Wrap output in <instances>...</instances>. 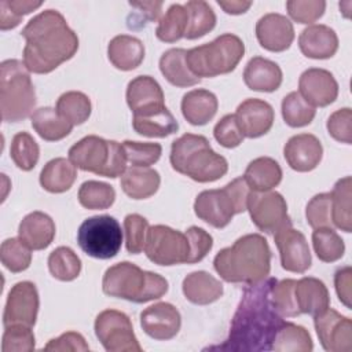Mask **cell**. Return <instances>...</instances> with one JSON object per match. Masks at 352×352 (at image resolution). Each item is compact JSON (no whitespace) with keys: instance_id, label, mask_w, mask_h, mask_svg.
Listing matches in <instances>:
<instances>
[{"instance_id":"6da1fadb","label":"cell","mask_w":352,"mask_h":352,"mask_svg":"<svg viewBox=\"0 0 352 352\" xmlns=\"http://www.w3.org/2000/svg\"><path fill=\"white\" fill-rule=\"evenodd\" d=\"M275 278L248 285L232 318L228 338L223 345L213 346L221 351H271L274 337L283 323L271 301V286Z\"/></svg>"},{"instance_id":"7a4b0ae2","label":"cell","mask_w":352,"mask_h":352,"mask_svg":"<svg viewBox=\"0 0 352 352\" xmlns=\"http://www.w3.org/2000/svg\"><path fill=\"white\" fill-rule=\"evenodd\" d=\"M26 40L23 63L36 74H47L72 59L78 50V37L56 10H45L33 16L22 29Z\"/></svg>"},{"instance_id":"3957f363","label":"cell","mask_w":352,"mask_h":352,"mask_svg":"<svg viewBox=\"0 0 352 352\" xmlns=\"http://www.w3.org/2000/svg\"><path fill=\"white\" fill-rule=\"evenodd\" d=\"M213 267L226 282L258 283L268 278L271 271L270 245L260 234H246L221 249L213 260Z\"/></svg>"},{"instance_id":"277c9868","label":"cell","mask_w":352,"mask_h":352,"mask_svg":"<svg viewBox=\"0 0 352 352\" xmlns=\"http://www.w3.org/2000/svg\"><path fill=\"white\" fill-rule=\"evenodd\" d=\"M169 161L172 168L198 183L221 179L228 170L227 160L217 154L202 135L184 133L172 142Z\"/></svg>"},{"instance_id":"5b68a950","label":"cell","mask_w":352,"mask_h":352,"mask_svg":"<svg viewBox=\"0 0 352 352\" xmlns=\"http://www.w3.org/2000/svg\"><path fill=\"white\" fill-rule=\"evenodd\" d=\"M168 280L164 276L144 271L129 261L109 267L102 280L104 294L136 304L161 298L168 292Z\"/></svg>"},{"instance_id":"8992f818","label":"cell","mask_w":352,"mask_h":352,"mask_svg":"<svg viewBox=\"0 0 352 352\" xmlns=\"http://www.w3.org/2000/svg\"><path fill=\"white\" fill-rule=\"evenodd\" d=\"M36 91L30 73L18 59H6L0 65V109L4 122H19L32 116Z\"/></svg>"},{"instance_id":"52a82bcc","label":"cell","mask_w":352,"mask_h":352,"mask_svg":"<svg viewBox=\"0 0 352 352\" xmlns=\"http://www.w3.org/2000/svg\"><path fill=\"white\" fill-rule=\"evenodd\" d=\"M250 187L243 176L226 184L223 188L204 190L194 202V212L198 219L214 228H224L232 217L248 208Z\"/></svg>"},{"instance_id":"ba28073f","label":"cell","mask_w":352,"mask_h":352,"mask_svg":"<svg viewBox=\"0 0 352 352\" xmlns=\"http://www.w3.org/2000/svg\"><path fill=\"white\" fill-rule=\"evenodd\" d=\"M243 55V41L232 33H224L210 43L188 50L186 54V63L190 72L198 78H210L231 73Z\"/></svg>"},{"instance_id":"9c48e42d","label":"cell","mask_w":352,"mask_h":352,"mask_svg":"<svg viewBox=\"0 0 352 352\" xmlns=\"http://www.w3.org/2000/svg\"><path fill=\"white\" fill-rule=\"evenodd\" d=\"M69 160L81 170L116 179L126 170V157L122 144L88 135L69 148Z\"/></svg>"},{"instance_id":"30bf717a","label":"cell","mask_w":352,"mask_h":352,"mask_svg":"<svg viewBox=\"0 0 352 352\" xmlns=\"http://www.w3.org/2000/svg\"><path fill=\"white\" fill-rule=\"evenodd\" d=\"M77 242L81 250L94 258H113L122 245L121 226L109 214L88 217L78 227Z\"/></svg>"},{"instance_id":"8fae6325","label":"cell","mask_w":352,"mask_h":352,"mask_svg":"<svg viewBox=\"0 0 352 352\" xmlns=\"http://www.w3.org/2000/svg\"><path fill=\"white\" fill-rule=\"evenodd\" d=\"M144 253L157 265H177L187 263L190 245L186 234L164 224L148 228Z\"/></svg>"},{"instance_id":"7c38bea8","label":"cell","mask_w":352,"mask_h":352,"mask_svg":"<svg viewBox=\"0 0 352 352\" xmlns=\"http://www.w3.org/2000/svg\"><path fill=\"white\" fill-rule=\"evenodd\" d=\"M95 336L107 352H140L129 316L117 309H104L95 319Z\"/></svg>"},{"instance_id":"4fadbf2b","label":"cell","mask_w":352,"mask_h":352,"mask_svg":"<svg viewBox=\"0 0 352 352\" xmlns=\"http://www.w3.org/2000/svg\"><path fill=\"white\" fill-rule=\"evenodd\" d=\"M253 224L265 234H275L286 226H292L287 214V204L278 191H250L248 208Z\"/></svg>"},{"instance_id":"5bb4252c","label":"cell","mask_w":352,"mask_h":352,"mask_svg":"<svg viewBox=\"0 0 352 352\" xmlns=\"http://www.w3.org/2000/svg\"><path fill=\"white\" fill-rule=\"evenodd\" d=\"M38 307L40 298L36 285L29 280L15 283L7 296L3 314L4 327L11 324L33 327L37 319Z\"/></svg>"},{"instance_id":"9a60e30c","label":"cell","mask_w":352,"mask_h":352,"mask_svg":"<svg viewBox=\"0 0 352 352\" xmlns=\"http://www.w3.org/2000/svg\"><path fill=\"white\" fill-rule=\"evenodd\" d=\"M318 338L324 351L349 352L352 349V322L333 308L314 316Z\"/></svg>"},{"instance_id":"2e32d148","label":"cell","mask_w":352,"mask_h":352,"mask_svg":"<svg viewBox=\"0 0 352 352\" xmlns=\"http://www.w3.org/2000/svg\"><path fill=\"white\" fill-rule=\"evenodd\" d=\"M275 245L279 250L282 268L289 272L302 274L312 264L311 250L304 234L292 226H286L274 234Z\"/></svg>"},{"instance_id":"e0dca14e","label":"cell","mask_w":352,"mask_h":352,"mask_svg":"<svg viewBox=\"0 0 352 352\" xmlns=\"http://www.w3.org/2000/svg\"><path fill=\"white\" fill-rule=\"evenodd\" d=\"M164 100V91L151 76H138L128 82L126 103L133 117H147L161 111L166 107Z\"/></svg>"},{"instance_id":"ac0fdd59","label":"cell","mask_w":352,"mask_h":352,"mask_svg":"<svg viewBox=\"0 0 352 352\" xmlns=\"http://www.w3.org/2000/svg\"><path fill=\"white\" fill-rule=\"evenodd\" d=\"M182 326L177 308L169 302H157L140 312V327L151 338L166 341L173 338Z\"/></svg>"},{"instance_id":"d6986e66","label":"cell","mask_w":352,"mask_h":352,"mask_svg":"<svg viewBox=\"0 0 352 352\" xmlns=\"http://www.w3.org/2000/svg\"><path fill=\"white\" fill-rule=\"evenodd\" d=\"M298 92L314 107H326L337 99L338 82L329 70L311 67L301 73Z\"/></svg>"},{"instance_id":"ffe728a7","label":"cell","mask_w":352,"mask_h":352,"mask_svg":"<svg viewBox=\"0 0 352 352\" xmlns=\"http://www.w3.org/2000/svg\"><path fill=\"white\" fill-rule=\"evenodd\" d=\"M256 37L264 50L282 52L292 45L294 40V28L290 19L285 15L270 12L257 21Z\"/></svg>"},{"instance_id":"44dd1931","label":"cell","mask_w":352,"mask_h":352,"mask_svg":"<svg viewBox=\"0 0 352 352\" xmlns=\"http://www.w3.org/2000/svg\"><path fill=\"white\" fill-rule=\"evenodd\" d=\"M235 118L245 138L254 139L265 135L272 128L275 114L268 102L248 98L236 107Z\"/></svg>"},{"instance_id":"7402d4cb","label":"cell","mask_w":352,"mask_h":352,"mask_svg":"<svg viewBox=\"0 0 352 352\" xmlns=\"http://www.w3.org/2000/svg\"><path fill=\"white\" fill-rule=\"evenodd\" d=\"M283 155L287 165L297 172L314 170L323 157L320 140L311 133H300L292 136L285 147Z\"/></svg>"},{"instance_id":"603a6c76","label":"cell","mask_w":352,"mask_h":352,"mask_svg":"<svg viewBox=\"0 0 352 352\" xmlns=\"http://www.w3.org/2000/svg\"><path fill=\"white\" fill-rule=\"evenodd\" d=\"M301 52L311 59H329L338 50V37L327 25H311L298 36Z\"/></svg>"},{"instance_id":"cb8c5ba5","label":"cell","mask_w":352,"mask_h":352,"mask_svg":"<svg viewBox=\"0 0 352 352\" xmlns=\"http://www.w3.org/2000/svg\"><path fill=\"white\" fill-rule=\"evenodd\" d=\"M55 231L54 220L47 213L34 210L21 220L18 238L32 250H43L52 243Z\"/></svg>"},{"instance_id":"d4e9b609","label":"cell","mask_w":352,"mask_h":352,"mask_svg":"<svg viewBox=\"0 0 352 352\" xmlns=\"http://www.w3.org/2000/svg\"><path fill=\"white\" fill-rule=\"evenodd\" d=\"M282 80L279 65L263 56H253L243 70V81L252 91L274 92L280 87Z\"/></svg>"},{"instance_id":"484cf974","label":"cell","mask_w":352,"mask_h":352,"mask_svg":"<svg viewBox=\"0 0 352 352\" xmlns=\"http://www.w3.org/2000/svg\"><path fill=\"white\" fill-rule=\"evenodd\" d=\"M294 301L298 314L318 315L330 305V296L326 285L312 276H304L296 280L294 285Z\"/></svg>"},{"instance_id":"4316f807","label":"cell","mask_w":352,"mask_h":352,"mask_svg":"<svg viewBox=\"0 0 352 352\" xmlns=\"http://www.w3.org/2000/svg\"><path fill=\"white\" fill-rule=\"evenodd\" d=\"M184 297L197 305H208L217 301L223 293V283L206 271L188 274L182 283Z\"/></svg>"},{"instance_id":"83f0119b","label":"cell","mask_w":352,"mask_h":352,"mask_svg":"<svg viewBox=\"0 0 352 352\" xmlns=\"http://www.w3.org/2000/svg\"><path fill=\"white\" fill-rule=\"evenodd\" d=\"M107 58L116 69L129 72L139 67L143 62L144 45L138 37L118 34L107 45Z\"/></svg>"},{"instance_id":"f1b7e54d","label":"cell","mask_w":352,"mask_h":352,"mask_svg":"<svg viewBox=\"0 0 352 352\" xmlns=\"http://www.w3.org/2000/svg\"><path fill=\"white\" fill-rule=\"evenodd\" d=\"M182 114L191 125H205L217 113L219 100L216 95L208 89H192L183 95Z\"/></svg>"},{"instance_id":"f546056e","label":"cell","mask_w":352,"mask_h":352,"mask_svg":"<svg viewBox=\"0 0 352 352\" xmlns=\"http://www.w3.org/2000/svg\"><path fill=\"white\" fill-rule=\"evenodd\" d=\"M121 188L132 199H146L157 192L161 184L160 173L148 166H131L121 176Z\"/></svg>"},{"instance_id":"4dcf8cb0","label":"cell","mask_w":352,"mask_h":352,"mask_svg":"<svg viewBox=\"0 0 352 352\" xmlns=\"http://www.w3.org/2000/svg\"><path fill=\"white\" fill-rule=\"evenodd\" d=\"M77 179V168L70 160L58 157L48 161L40 172L41 187L52 194H60L72 188Z\"/></svg>"},{"instance_id":"1f68e13d","label":"cell","mask_w":352,"mask_h":352,"mask_svg":"<svg viewBox=\"0 0 352 352\" xmlns=\"http://www.w3.org/2000/svg\"><path fill=\"white\" fill-rule=\"evenodd\" d=\"M252 191H270L282 180V168L271 157H258L249 162L243 175Z\"/></svg>"},{"instance_id":"d6a6232c","label":"cell","mask_w":352,"mask_h":352,"mask_svg":"<svg viewBox=\"0 0 352 352\" xmlns=\"http://www.w3.org/2000/svg\"><path fill=\"white\" fill-rule=\"evenodd\" d=\"M184 48H170L165 51L160 58V70L162 76L175 87L186 88L192 87L201 81L194 76L186 63Z\"/></svg>"},{"instance_id":"836d02e7","label":"cell","mask_w":352,"mask_h":352,"mask_svg":"<svg viewBox=\"0 0 352 352\" xmlns=\"http://www.w3.org/2000/svg\"><path fill=\"white\" fill-rule=\"evenodd\" d=\"M30 121L37 135L47 142L62 140L73 129V125L52 107H40L34 110L30 116Z\"/></svg>"},{"instance_id":"e575fe53","label":"cell","mask_w":352,"mask_h":352,"mask_svg":"<svg viewBox=\"0 0 352 352\" xmlns=\"http://www.w3.org/2000/svg\"><path fill=\"white\" fill-rule=\"evenodd\" d=\"M331 195V221L333 226L344 232L352 231V179L345 176L333 187Z\"/></svg>"},{"instance_id":"d590c367","label":"cell","mask_w":352,"mask_h":352,"mask_svg":"<svg viewBox=\"0 0 352 352\" xmlns=\"http://www.w3.org/2000/svg\"><path fill=\"white\" fill-rule=\"evenodd\" d=\"M271 349L276 352H311L314 344L305 327L283 320L274 337Z\"/></svg>"},{"instance_id":"8d00e7d4","label":"cell","mask_w":352,"mask_h":352,"mask_svg":"<svg viewBox=\"0 0 352 352\" xmlns=\"http://www.w3.org/2000/svg\"><path fill=\"white\" fill-rule=\"evenodd\" d=\"M132 126L136 133L147 138H166L179 129L176 118L166 107L153 116L133 117Z\"/></svg>"},{"instance_id":"74e56055","label":"cell","mask_w":352,"mask_h":352,"mask_svg":"<svg viewBox=\"0 0 352 352\" xmlns=\"http://www.w3.org/2000/svg\"><path fill=\"white\" fill-rule=\"evenodd\" d=\"M188 12V23L184 37L187 40H195L216 26V14L212 7L202 0H190L184 4Z\"/></svg>"},{"instance_id":"f35d334b","label":"cell","mask_w":352,"mask_h":352,"mask_svg":"<svg viewBox=\"0 0 352 352\" xmlns=\"http://www.w3.org/2000/svg\"><path fill=\"white\" fill-rule=\"evenodd\" d=\"M188 23V12L183 4H172L160 18L155 36L164 43H175L184 37Z\"/></svg>"},{"instance_id":"ab89813d","label":"cell","mask_w":352,"mask_h":352,"mask_svg":"<svg viewBox=\"0 0 352 352\" xmlns=\"http://www.w3.org/2000/svg\"><path fill=\"white\" fill-rule=\"evenodd\" d=\"M56 111L73 126L84 124L92 110L89 98L80 91H67L56 100Z\"/></svg>"},{"instance_id":"60d3db41","label":"cell","mask_w":352,"mask_h":352,"mask_svg":"<svg viewBox=\"0 0 352 352\" xmlns=\"http://www.w3.org/2000/svg\"><path fill=\"white\" fill-rule=\"evenodd\" d=\"M48 270L55 279L70 282L80 275L81 260L69 246H59L48 256Z\"/></svg>"},{"instance_id":"b9f144b4","label":"cell","mask_w":352,"mask_h":352,"mask_svg":"<svg viewBox=\"0 0 352 352\" xmlns=\"http://www.w3.org/2000/svg\"><path fill=\"white\" fill-rule=\"evenodd\" d=\"M116 201V190L113 186L98 182L88 180L84 182L78 188V202L85 209L103 210L110 208Z\"/></svg>"},{"instance_id":"7bdbcfd3","label":"cell","mask_w":352,"mask_h":352,"mask_svg":"<svg viewBox=\"0 0 352 352\" xmlns=\"http://www.w3.org/2000/svg\"><path fill=\"white\" fill-rule=\"evenodd\" d=\"M316 110L309 104L298 91L287 94L282 100L283 121L292 128H301L309 125L315 118Z\"/></svg>"},{"instance_id":"ee69618b","label":"cell","mask_w":352,"mask_h":352,"mask_svg":"<svg viewBox=\"0 0 352 352\" xmlns=\"http://www.w3.org/2000/svg\"><path fill=\"white\" fill-rule=\"evenodd\" d=\"M312 245L318 258L323 263H334L340 260L345 252L342 238L329 227L315 228L312 232Z\"/></svg>"},{"instance_id":"f6af8a7d","label":"cell","mask_w":352,"mask_h":352,"mask_svg":"<svg viewBox=\"0 0 352 352\" xmlns=\"http://www.w3.org/2000/svg\"><path fill=\"white\" fill-rule=\"evenodd\" d=\"M10 157L14 164L28 172L32 170L40 157V148L33 136L25 131L14 135L10 146Z\"/></svg>"},{"instance_id":"bcb514c9","label":"cell","mask_w":352,"mask_h":352,"mask_svg":"<svg viewBox=\"0 0 352 352\" xmlns=\"http://www.w3.org/2000/svg\"><path fill=\"white\" fill-rule=\"evenodd\" d=\"M32 249L26 246L19 238H8L1 243L0 257L3 265L16 274L29 268L32 263Z\"/></svg>"},{"instance_id":"7dc6e473","label":"cell","mask_w":352,"mask_h":352,"mask_svg":"<svg viewBox=\"0 0 352 352\" xmlns=\"http://www.w3.org/2000/svg\"><path fill=\"white\" fill-rule=\"evenodd\" d=\"M121 144L126 161L132 166H150L155 164L162 154V146L160 143L124 140Z\"/></svg>"},{"instance_id":"c3c4849f","label":"cell","mask_w":352,"mask_h":352,"mask_svg":"<svg viewBox=\"0 0 352 352\" xmlns=\"http://www.w3.org/2000/svg\"><path fill=\"white\" fill-rule=\"evenodd\" d=\"M294 285L296 279L275 280L271 286V301L283 318L298 316V309L294 301Z\"/></svg>"},{"instance_id":"681fc988","label":"cell","mask_w":352,"mask_h":352,"mask_svg":"<svg viewBox=\"0 0 352 352\" xmlns=\"http://www.w3.org/2000/svg\"><path fill=\"white\" fill-rule=\"evenodd\" d=\"M148 221L138 214L131 213L124 219V232H125V246L128 253L139 254L144 249L147 231H148Z\"/></svg>"},{"instance_id":"f907efd6","label":"cell","mask_w":352,"mask_h":352,"mask_svg":"<svg viewBox=\"0 0 352 352\" xmlns=\"http://www.w3.org/2000/svg\"><path fill=\"white\" fill-rule=\"evenodd\" d=\"M307 223L315 230L322 227L333 228L331 221V195L330 192L316 194L309 199L305 208Z\"/></svg>"},{"instance_id":"816d5d0a","label":"cell","mask_w":352,"mask_h":352,"mask_svg":"<svg viewBox=\"0 0 352 352\" xmlns=\"http://www.w3.org/2000/svg\"><path fill=\"white\" fill-rule=\"evenodd\" d=\"M32 327L23 324L7 326L3 334V352H30L34 349V334Z\"/></svg>"},{"instance_id":"f5cc1de1","label":"cell","mask_w":352,"mask_h":352,"mask_svg":"<svg viewBox=\"0 0 352 352\" xmlns=\"http://www.w3.org/2000/svg\"><path fill=\"white\" fill-rule=\"evenodd\" d=\"M289 16L298 23H312L318 21L326 10V1L322 0H289L286 1Z\"/></svg>"},{"instance_id":"db71d44e","label":"cell","mask_w":352,"mask_h":352,"mask_svg":"<svg viewBox=\"0 0 352 352\" xmlns=\"http://www.w3.org/2000/svg\"><path fill=\"white\" fill-rule=\"evenodd\" d=\"M213 135L217 143L226 148L238 147L245 139V135L236 122L235 114H226L221 117L213 128Z\"/></svg>"},{"instance_id":"11a10c76","label":"cell","mask_w":352,"mask_h":352,"mask_svg":"<svg viewBox=\"0 0 352 352\" xmlns=\"http://www.w3.org/2000/svg\"><path fill=\"white\" fill-rule=\"evenodd\" d=\"M352 110L349 107H344L340 110H336L333 114H330V117L327 118V132L329 135L340 142V143H345V144H351L352 143Z\"/></svg>"},{"instance_id":"9f6ffc18","label":"cell","mask_w":352,"mask_h":352,"mask_svg":"<svg viewBox=\"0 0 352 352\" xmlns=\"http://www.w3.org/2000/svg\"><path fill=\"white\" fill-rule=\"evenodd\" d=\"M186 236L188 239L190 245V253L187 258V264L199 263L206 257V254L210 252L213 246V238L209 232H206L204 228L191 226L186 231Z\"/></svg>"},{"instance_id":"6f0895ef","label":"cell","mask_w":352,"mask_h":352,"mask_svg":"<svg viewBox=\"0 0 352 352\" xmlns=\"http://www.w3.org/2000/svg\"><path fill=\"white\" fill-rule=\"evenodd\" d=\"M44 351H73V352H87L89 351V345L85 338L77 331H66L56 338H52L43 348Z\"/></svg>"},{"instance_id":"680465c9","label":"cell","mask_w":352,"mask_h":352,"mask_svg":"<svg viewBox=\"0 0 352 352\" xmlns=\"http://www.w3.org/2000/svg\"><path fill=\"white\" fill-rule=\"evenodd\" d=\"M334 286L338 296V300L348 308H352V268L349 265L338 268L334 274Z\"/></svg>"},{"instance_id":"91938a15","label":"cell","mask_w":352,"mask_h":352,"mask_svg":"<svg viewBox=\"0 0 352 352\" xmlns=\"http://www.w3.org/2000/svg\"><path fill=\"white\" fill-rule=\"evenodd\" d=\"M132 8H136L146 21H157L161 15L162 1H129Z\"/></svg>"},{"instance_id":"94428289","label":"cell","mask_w":352,"mask_h":352,"mask_svg":"<svg viewBox=\"0 0 352 352\" xmlns=\"http://www.w3.org/2000/svg\"><path fill=\"white\" fill-rule=\"evenodd\" d=\"M8 8L18 16L23 18V15L30 14L32 11L41 7L43 1H29V0H6Z\"/></svg>"},{"instance_id":"6125c7cd","label":"cell","mask_w":352,"mask_h":352,"mask_svg":"<svg viewBox=\"0 0 352 352\" xmlns=\"http://www.w3.org/2000/svg\"><path fill=\"white\" fill-rule=\"evenodd\" d=\"M22 18H18L7 6L6 0L0 1V29L10 30L21 23Z\"/></svg>"},{"instance_id":"be15d7a7","label":"cell","mask_w":352,"mask_h":352,"mask_svg":"<svg viewBox=\"0 0 352 352\" xmlns=\"http://www.w3.org/2000/svg\"><path fill=\"white\" fill-rule=\"evenodd\" d=\"M217 4L224 10V12L231 14V15H241L245 14L250 7H252V1H242V0H219Z\"/></svg>"}]
</instances>
